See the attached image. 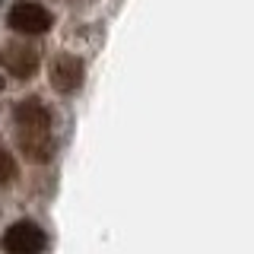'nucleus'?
Segmentation results:
<instances>
[{"label":"nucleus","instance_id":"2","mask_svg":"<svg viewBox=\"0 0 254 254\" xmlns=\"http://www.w3.org/2000/svg\"><path fill=\"white\" fill-rule=\"evenodd\" d=\"M83 76H86V64L76 51H58L48 64V83L61 95L76 92L83 86Z\"/></svg>","mask_w":254,"mask_h":254},{"label":"nucleus","instance_id":"7","mask_svg":"<svg viewBox=\"0 0 254 254\" xmlns=\"http://www.w3.org/2000/svg\"><path fill=\"white\" fill-rule=\"evenodd\" d=\"M19 178V165H16V156L6 146H0V185H10V181Z\"/></svg>","mask_w":254,"mask_h":254},{"label":"nucleus","instance_id":"6","mask_svg":"<svg viewBox=\"0 0 254 254\" xmlns=\"http://www.w3.org/2000/svg\"><path fill=\"white\" fill-rule=\"evenodd\" d=\"M16 127H35V130H51V108L42 99H22L13 108Z\"/></svg>","mask_w":254,"mask_h":254},{"label":"nucleus","instance_id":"5","mask_svg":"<svg viewBox=\"0 0 254 254\" xmlns=\"http://www.w3.org/2000/svg\"><path fill=\"white\" fill-rule=\"evenodd\" d=\"M16 146H19V153L29 159V162L35 165H45L51 162L54 149H58V143H54L51 130H35V127H16Z\"/></svg>","mask_w":254,"mask_h":254},{"label":"nucleus","instance_id":"1","mask_svg":"<svg viewBox=\"0 0 254 254\" xmlns=\"http://www.w3.org/2000/svg\"><path fill=\"white\" fill-rule=\"evenodd\" d=\"M6 26H10L16 35L32 38V35H45L54 26V16L48 6L35 3V0H19L10 13H6Z\"/></svg>","mask_w":254,"mask_h":254},{"label":"nucleus","instance_id":"4","mask_svg":"<svg viewBox=\"0 0 254 254\" xmlns=\"http://www.w3.org/2000/svg\"><path fill=\"white\" fill-rule=\"evenodd\" d=\"M0 248L10 251V254H38V251L48 248V235H45V229L35 226V222L22 219V222H13V226L3 232Z\"/></svg>","mask_w":254,"mask_h":254},{"label":"nucleus","instance_id":"3","mask_svg":"<svg viewBox=\"0 0 254 254\" xmlns=\"http://www.w3.org/2000/svg\"><path fill=\"white\" fill-rule=\"evenodd\" d=\"M42 64V51L32 42H10L0 48V67L16 79H29Z\"/></svg>","mask_w":254,"mask_h":254}]
</instances>
